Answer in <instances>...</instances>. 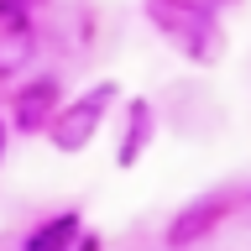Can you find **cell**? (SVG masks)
<instances>
[{
    "mask_svg": "<svg viewBox=\"0 0 251 251\" xmlns=\"http://www.w3.org/2000/svg\"><path fill=\"white\" fill-rule=\"evenodd\" d=\"M74 235H78V220H74V215H63V220H52L47 230H37V235H31V241H26V251H63Z\"/></svg>",
    "mask_w": 251,
    "mask_h": 251,
    "instance_id": "obj_3",
    "label": "cell"
},
{
    "mask_svg": "<svg viewBox=\"0 0 251 251\" xmlns=\"http://www.w3.org/2000/svg\"><path fill=\"white\" fill-rule=\"evenodd\" d=\"M0 5H21V0H0Z\"/></svg>",
    "mask_w": 251,
    "mask_h": 251,
    "instance_id": "obj_6",
    "label": "cell"
},
{
    "mask_svg": "<svg viewBox=\"0 0 251 251\" xmlns=\"http://www.w3.org/2000/svg\"><path fill=\"white\" fill-rule=\"evenodd\" d=\"M37 105H52V84H42V89H26L21 94V121L37 126Z\"/></svg>",
    "mask_w": 251,
    "mask_h": 251,
    "instance_id": "obj_4",
    "label": "cell"
},
{
    "mask_svg": "<svg viewBox=\"0 0 251 251\" xmlns=\"http://www.w3.org/2000/svg\"><path fill=\"white\" fill-rule=\"evenodd\" d=\"M105 105H110V89H94L89 100H78V105H68L52 121V141H58L63 152H78L84 141L100 131V115H105Z\"/></svg>",
    "mask_w": 251,
    "mask_h": 251,
    "instance_id": "obj_1",
    "label": "cell"
},
{
    "mask_svg": "<svg viewBox=\"0 0 251 251\" xmlns=\"http://www.w3.org/2000/svg\"><path fill=\"white\" fill-rule=\"evenodd\" d=\"M0 152H5V126H0Z\"/></svg>",
    "mask_w": 251,
    "mask_h": 251,
    "instance_id": "obj_5",
    "label": "cell"
},
{
    "mask_svg": "<svg viewBox=\"0 0 251 251\" xmlns=\"http://www.w3.org/2000/svg\"><path fill=\"white\" fill-rule=\"evenodd\" d=\"M31 26L26 16H21V5H0V78H11L21 63L31 58Z\"/></svg>",
    "mask_w": 251,
    "mask_h": 251,
    "instance_id": "obj_2",
    "label": "cell"
}]
</instances>
